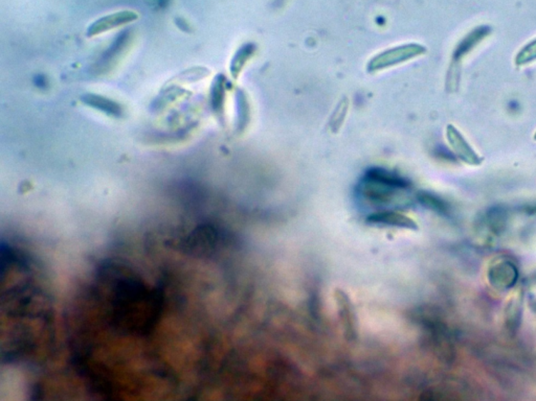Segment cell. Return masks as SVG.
I'll use <instances>...</instances> for the list:
<instances>
[{
  "label": "cell",
  "mask_w": 536,
  "mask_h": 401,
  "mask_svg": "<svg viewBox=\"0 0 536 401\" xmlns=\"http://www.w3.org/2000/svg\"><path fill=\"white\" fill-rule=\"evenodd\" d=\"M535 139H536V133H535Z\"/></svg>",
  "instance_id": "obj_13"
},
{
  "label": "cell",
  "mask_w": 536,
  "mask_h": 401,
  "mask_svg": "<svg viewBox=\"0 0 536 401\" xmlns=\"http://www.w3.org/2000/svg\"><path fill=\"white\" fill-rule=\"evenodd\" d=\"M139 19V14L133 11H120L112 13L95 20L86 30V37L93 38L103 33L110 32L115 28H122L127 24L132 23Z\"/></svg>",
  "instance_id": "obj_2"
},
{
  "label": "cell",
  "mask_w": 536,
  "mask_h": 401,
  "mask_svg": "<svg viewBox=\"0 0 536 401\" xmlns=\"http://www.w3.org/2000/svg\"><path fill=\"white\" fill-rule=\"evenodd\" d=\"M421 200L426 203V206L431 207L433 210L438 211V213H443L446 215L447 209L446 203L442 202L441 200L437 199L431 195H422Z\"/></svg>",
  "instance_id": "obj_11"
},
{
  "label": "cell",
  "mask_w": 536,
  "mask_h": 401,
  "mask_svg": "<svg viewBox=\"0 0 536 401\" xmlns=\"http://www.w3.org/2000/svg\"><path fill=\"white\" fill-rule=\"evenodd\" d=\"M487 33H488V28L482 26V28H477L473 33H469L468 37L465 38L464 41L462 42L461 46L458 48L456 55L457 57H462L464 53H466L471 48H473L477 44V42L482 40L487 35Z\"/></svg>",
  "instance_id": "obj_8"
},
{
  "label": "cell",
  "mask_w": 536,
  "mask_h": 401,
  "mask_svg": "<svg viewBox=\"0 0 536 401\" xmlns=\"http://www.w3.org/2000/svg\"><path fill=\"white\" fill-rule=\"evenodd\" d=\"M487 228L493 234H500L504 231L506 227L507 215L505 210L500 208H493L487 211L484 220Z\"/></svg>",
  "instance_id": "obj_6"
},
{
  "label": "cell",
  "mask_w": 536,
  "mask_h": 401,
  "mask_svg": "<svg viewBox=\"0 0 536 401\" xmlns=\"http://www.w3.org/2000/svg\"><path fill=\"white\" fill-rule=\"evenodd\" d=\"M169 0H159V6H162V8H164V6L168 4Z\"/></svg>",
  "instance_id": "obj_12"
},
{
  "label": "cell",
  "mask_w": 536,
  "mask_h": 401,
  "mask_svg": "<svg viewBox=\"0 0 536 401\" xmlns=\"http://www.w3.org/2000/svg\"><path fill=\"white\" fill-rule=\"evenodd\" d=\"M224 77H216L214 82H213L212 88H211V106H212L213 111L219 114L222 110V105H224Z\"/></svg>",
  "instance_id": "obj_7"
},
{
  "label": "cell",
  "mask_w": 536,
  "mask_h": 401,
  "mask_svg": "<svg viewBox=\"0 0 536 401\" xmlns=\"http://www.w3.org/2000/svg\"><path fill=\"white\" fill-rule=\"evenodd\" d=\"M81 102L85 104L86 106L90 107V108L105 113L108 117H121L124 113L123 108H122L119 102L107 99V97H102V95L88 93V95H82Z\"/></svg>",
  "instance_id": "obj_5"
},
{
  "label": "cell",
  "mask_w": 536,
  "mask_h": 401,
  "mask_svg": "<svg viewBox=\"0 0 536 401\" xmlns=\"http://www.w3.org/2000/svg\"><path fill=\"white\" fill-rule=\"evenodd\" d=\"M487 279L493 289L507 291L515 287L518 280L517 267L511 260H495L488 267Z\"/></svg>",
  "instance_id": "obj_1"
},
{
  "label": "cell",
  "mask_w": 536,
  "mask_h": 401,
  "mask_svg": "<svg viewBox=\"0 0 536 401\" xmlns=\"http://www.w3.org/2000/svg\"><path fill=\"white\" fill-rule=\"evenodd\" d=\"M536 60V39L533 40L531 43L527 44L515 58V64L517 66H522L525 64L531 63Z\"/></svg>",
  "instance_id": "obj_9"
},
{
  "label": "cell",
  "mask_w": 536,
  "mask_h": 401,
  "mask_svg": "<svg viewBox=\"0 0 536 401\" xmlns=\"http://www.w3.org/2000/svg\"><path fill=\"white\" fill-rule=\"evenodd\" d=\"M520 299L515 297L513 301L509 303L508 307H507V311H509V315H506L507 321H510L509 326L510 328L517 326L518 321L520 317V302H518Z\"/></svg>",
  "instance_id": "obj_10"
},
{
  "label": "cell",
  "mask_w": 536,
  "mask_h": 401,
  "mask_svg": "<svg viewBox=\"0 0 536 401\" xmlns=\"http://www.w3.org/2000/svg\"><path fill=\"white\" fill-rule=\"evenodd\" d=\"M447 138L453 151L457 154L460 159L463 160L465 164L471 166H479L482 159L477 153L471 148L466 140L462 137L461 134L458 132L453 126L447 127Z\"/></svg>",
  "instance_id": "obj_4"
},
{
  "label": "cell",
  "mask_w": 536,
  "mask_h": 401,
  "mask_svg": "<svg viewBox=\"0 0 536 401\" xmlns=\"http://www.w3.org/2000/svg\"><path fill=\"white\" fill-rule=\"evenodd\" d=\"M426 50L419 46H408L404 48H396L375 58L374 61L371 62V68L379 69L384 66L393 65L401 61L411 59L416 55H421Z\"/></svg>",
  "instance_id": "obj_3"
}]
</instances>
